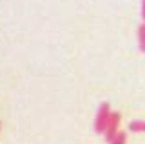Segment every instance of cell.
I'll return each mask as SVG.
<instances>
[{
	"instance_id": "obj_1",
	"label": "cell",
	"mask_w": 145,
	"mask_h": 144,
	"mask_svg": "<svg viewBox=\"0 0 145 144\" xmlns=\"http://www.w3.org/2000/svg\"><path fill=\"white\" fill-rule=\"evenodd\" d=\"M109 119H111V106H109V102H102L100 108H98L96 119H94V131L96 133H105Z\"/></svg>"
},
{
	"instance_id": "obj_3",
	"label": "cell",
	"mask_w": 145,
	"mask_h": 144,
	"mask_svg": "<svg viewBox=\"0 0 145 144\" xmlns=\"http://www.w3.org/2000/svg\"><path fill=\"white\" fill-rule=\"evenodd\" d=\"M138 46L142 49V53H145V22L140 24L138 28Z\"/></svg>"
},
{
	"instance_id": "obj_4",
	"label": "cell",
	"mask_w": 145,
	"mask_h": 144,
	"mask_svg": "<svg viewBox=\"0 0 145 144\" xmlns=\"http://www.w3.org/2000/svg\"><path fill=\"white\" fill-rule=\"evenodd\" d=\"M129 128L131 131H145V120H133Z\"/></svg>"
},
{
	"instance_id": "obj_5",
	"label": "cell",
	"mask_w": 145,
	"mask_h": 144,
	"mask_svg": "<svg viewBox=\"0 0 145 144\" xmlns=\"http://www.w3.org/2000/svg\"><path fill=\"white\" fill-rule=\"evenodd\" d=\"M125 142H127V133L125 131H118V135L112 139L111 144H125Z\"/></svg>"
},
{
	"instance_id": "obj_6",
	"label": "cell",
	"mask_w": 145,
	"mask_h": 144,
	"mask_svg": "<svg viewBox=\"0 0 145 144\" xmlns=\"http://www.w3.org/2000/svg\"><path fill=\"white\" fill-rule=\"evenodd\" d=\"M142 18L145 20V0H142Z\"/></svg>"
},
{
	"instance_id": "obj_2",
	"label": "cell",
	"mask_w": 145,
	"mask_h": 144,
	"mask_svg": "<svg viewBox=\"0 0 145 144\" xmlns=\"http://www.w3.org/2000/svg\"><path fill=\"white\" fill-rule=\"evenodd\" d=\"M120 120H121V115L120 113H111V119H109V124L105 128V142L111 144L112 139L118 135V128H120Z\"/></svg>"
}]
</instances>
